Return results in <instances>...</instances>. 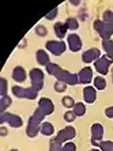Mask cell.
<instances>
[{"label":"cell","instance_id":"27","mask_svg":"<svg viewBox=\"0 0 113 151\" xmlns=\"http://www.w3.org/2000/svg\"><path fill=\"white\" fill-rule=\"evenodd\" d=\"M61 104H63L65 108H74L75 106V101L72 99V97H63Z\"/></svg>","mask_w":113,"mask_h":151},{"label":"cell","instance_id":"37","mask_svg":"<svg viewBox=\"0 0 113 151\" xmlns=\"http://www.w3.org/2000/svg\"><path fill=\"white\" fill-rule=\"evenodd\" d=\"M90 151H98V150H97V148H93V150H90Z\"/></svg>","mask_w":113,"mask_h":151},{"label":"cell","instance_id":"21","mask_svg":"<svg viewBox=\"0 0 113 151\" xmlns=\"http://www.w3.org/2000/svg\"><path fill=\"white\" fill-rule=\"evenodd\" d=\"M11 104H12V101H11L10 97H7V95H6V97H1V98H0V112L1 113L6 112V109H7Z\"/></svg>","mask_w":113,"mask_h":151},{"label":"cell","instance_id":"13","mask_svg":"<svg viewBox=\"0 0 113 151\" xmlns=\"http://www.w3.org/2000/svg\"><path fill=\"white\" fill-rule=\"evenodd\" d=\"M75 136V128L74 127H65L64 129H61L59 134H57V139L63 143L65 140H71V139H74Z\"/></svg>","mask_w":113,"mask_h":151},{"label":"cell","instance_id":"28","mask_svg":"<svg viewBox=\"0 0 113 151\" xmlns=\"http://www.w3.org/2000/svg\"><path fill=\"white\" fill-rule=\"evenodd\" d=\"M0 86H1V87H0V95H1V97H6V95H7V81H6V79H4V78H1V79H0Z\"/></svg>","mask_w":113,"mask_h":151},{"label":"cell","instance_id":"5","mask_svg":"<svg viewBox=\"0 0 113 151\" xmlns=\"http://www.w3.org/2000/svg\"><path fill=\"white\" fill-rule=\"evenodd\" d=\"M0 121L1 123H7L12 128H19L23 124V121H22V119L19 116L12 114V113H6V112H3L0 114Z\"/></svg>","mask_w":113,"mask_h":151},{"label":"cell","instance_id":"15","mask_svg":"<svg viewBox=\"0 0 113 151\" xmlns=\"http://www.w3.org/2000/svg\"><path fill=\"white\" fill-rule=\"evenodd\" d=\"M83 98H85V101L87 102V104H93L97 98L96 88L91 87V86H86V87L83 88Z\"/></svg>","mask_w":113,"mask_h":151},{"label":"cell","instance_id":"14","mask_svg":"<svg viewBox=\"0 0 113 151\" xmlns=\"http://www.w3.org/2000/svg\"><path fill=\"white\" fill-rule=\"evenodd\" d=\"M78 79H79V83H83V84H89L91 82L93 79V71L90 67H85L82 68L81 72L78 74Z\"/></svg>","mask_w":113,"mask_h":151},{"label":"cell","instance_id":"30","mask_svg":"<svg viewBox=\"0 0 113 151\" xmlns=\"http://www.w3.org/2000/svg\"><path fill=\"white\" fill-rule=\"evenodd\" d=\"M65 88H67V83H64V82H61V81H59L56 84H55V90H56L57 93L65 91Z\"/></svg>","mask_w":113,"mask_h":151},{"label":"cell","instance_id":"31","mask_svg":"<svg viewBox=\"0 0 113 151\" xmlns=\"http://www.w3.org/2000/svg\"><path fill=\"white\" fill-rule=\"evenodd\" d=\"M75 150H76V146H75L72 142H67V143L61 147V151H75Z\"/></svg>","mask_w":113,"mask_h":151},{"label":"cell","instance_id":"18","mask_svg":"<svg viewBox=\"0 0 113 151\" xmlns=\"http://www.w3.org/2000/svg\"><path fill=\"white\" fill-rule=\"evenodd\" d=\"M37 61H38L41 65H48V64H49V56H48V53L44 49L37 50Z\"/></svg>","mask_w":113,"mask_h":151},{"label":"cell","instance_id":"10","mask_svg":"<svg viewBox=\"0 0 113 151\" xmlns=\"http://www.w3.org/2000/svg\"><path fill=\"white\" fill-rule=\"evenodd\" d=\"M67 42H68V48L72 52H79L82 49V40L78 34H70L67 37Z\"/></svg>","mask_w":113,"mask_h":151},{"label":"cell","instance_id":"26","mask_svg":"<svg viewBox=\"0 0 113 151\" xmlns=\"http://www.w3.org/2000/svg\"><path fill=\"white\" fill-rule=\"evenodd\" d=\"M61 142L59 140V139H53L52 142H50V148H49V151H61Z\"/></svg>","mask_w":113,"mask_h":151},{"label":"cell","instance_id":"29","mask_svg":"<svg viewBox=\"0 0 113 151\" xmlns=\"http://www.w3.org/2000/svg\"><path fill=\"white\" fill-rule=\"evenodd\" d=\"M75 119H76V114L74 113V110H68V112L64 113V120L68 123H72Z\"/></svg>","mask_w":113,"mask_h":151},{"label":"cell","instance_id":"32","mask_svg":"<svg viewBox=\"0 0 113 151\" xmlns=\"http://www.w3.org/2000/svg\"><path fill=\"white\" fill-rule=\"evenodd\" d=\"M35 33H37L38 35H41V37H42V35H46V29L44 27V26L38 25L37 27H35Z\"/></svg>","mask_w":113,"mask_h":151},{"label":"cell","instance_id":"23","mask_svg":"<svg viewBox=\"0 0 113 151\" xmlns=\"http://www.w3.org/2000/svg\"><path fill=\"white\" fill-rule=\"evenodd\" d=\"M74 113L76 116H83L86 113V106L85 104H82V102H78V104H75L74 106Z\"/></svg>","mask_w":113,"mask_h":151},{"label":"cell","instance_id":"36","mask_svg":"<svg viewBox=\"0 0 113 151\" xmlns=\"http://www.w3.org/2000/svg\"><path fill=\"white\" fill-rule=\"evenodd\" d=\"M70 1H71V3H72V4H75V6H76V4H79V3H81V0H70Z\"/></svg>","mask_w":113,"mask_h":151},{"label":"cell","instance_id":"39","mask_svg":"<svg viewBox=\"0 0 113 151\" xmlns=\"http://www.w3.org/2000/svg\"><path fill=\"white\" fill-rule=\"evenodd\" d=\"M112 75H113V72H112Z\"/></svg>","mask_w":113,"mask_h":151},{"label":"cell","instance_id":"8","mask_svg":"<svg viewBox=\"0 0 113 151\" xmlns=\"http://www.w3.org/2000/svg\"><path fill=\"white\" fill-rule=\"evenodd\" d=\"M110 61L112 60L109 59L108 56H101L98 60L94 61V65H96V70L98 71L101 75H106L108 74V71H109V67H110Z\"/></svg>","mask_w":113,"mask_h":151},{"label":"cell","instance_id":"25","mask_svg":"<svg viewBox=\"0 0 113 151\" xmlns=\"http://www.w3.org/2000/svg\"><path fill=\"white\" fill-rule=\"evenodd\" d=\"M65 25H67V27L70 29V30H76V29L79 27V23L75 18H68L67 21H65Z\"/></svg>","mask_w":113,"mask_h":151},{"label":"cell","instance_id":"1","mask_svg":"<svg viewBox=\"0 0 113 151\" xmlns=\"http://www.w3.org/2000/svg\"><path fill=\"white\" fill-rule=\"evenodd\" d=\"M46 71H48V74L56 76L59 81L64 82V83H67V84H71V86L79 83L78 75H74V74H71V72H68V71L63 70V68H60L57 64L49 63L46 65Z\"/></svg>","mask_w":113,"mask_h":151},{"label":"cell","instance_id":"33","mask_svg":"<svg viewBox=\"0 0 113 151\" xmlns=\"http://www.w3.org/2000/svg\"><path fill=\"white\" fill-rule=\"evenodd\" d=\"M57 12H59V10H57V8H55V10L50 11L49 14H46V15H45V18H46V19H53V18H56V17H57Z\"/></svg>","mask_w":113,"mask_h":151},{"label":"cell","instance_id":"9","mask_svg":"<svg viewBox=\"0 0 113 151\" xmlns=\"http://www.w3.org/2000/svg\"><path fill=\"white\" fill-rule=\"evenodd\" d=\"M102 136H104V127L101 124L96 123L91 125V143L94 146H98L102 140Z\"/></svg>","mask_w":113,"mask_h":151},{"label":"cell","instance_id":"6","mask_svg":"<svg viewBox=\"0 0 113 151\" xmlns=\"http://www.w3.org/2000/svg\"><path fill=\"white\" fill-rule=\"evenodd\" d=\"M12 94L18 98H27V99H34L37 97V91L33 90L32 87L30 88H25L21 87V86H14L12 87Z\"/></svg>","mask_w":113,"mask_h":151},{"label":"cell","instance_id":"24","mask_svg":"<svg viewBox=\"0 0 113 151\" xmlns=\"http://www.w3.org/2000/svg\"><path fill=\"white\" fill-rule=\"evenodd\" d=\"M98 147L101 148V151H113V142H110V140L101 142L98 144Z\"/></svg>","mask_w":113,"mask_h":151},{"label":"cell","instance_id":"38","mask_svg":"<svg viewBox=\"0 0 113 151\" xmlns=\"http://www.w3.org/2000/svg\"><path fill=\"white\" fill-rule=\"evenodd\" d=\"M11 151H18V150H11Z\"/></svg>","mask_w":113,"mask_h":151},{"label":"cell","instance_id":"22","mask_svg":"<svg viewBox=\"0 0 113 151\" xmlns=\"http://www.w3.org/2000/svg\"><path fill=\"white\" fill-rule=\"evenodd\" d=\"M94 86L97 90H104L106 87V81L104 76H97L94 78Z\"/></svg>","mask_w":113,"mask_h":151},{"label":"cell","instance_id":"16","mask_svg":"<svg viewBox=\"0 0 113 151\" xmlns=\"http://www.w3.org/2000/svg\"><path fill=\"white\" fill-rule=\"evenodd\" d=\"M12 79H14L15 82H25L26 79V71L23 67H21V65H18V67H15L14 70H12Z\"/></svg>","mask_w":113,"mask_h":151},{"label":"cell","instance_id":"11","mask_svg":"<svg viewBox=\"0 0 113 151\" xmlns=\"http://www.w3.org/2000/svg\"><path fill=\"white\" fill-rule=\"evenodd\" d=\"M37 109H40L45 116H48V114L53 113L55 106H53V102L50 101L49 98H41L38 102V108H37Z\"/></svg>","mask_w":113,"mask_h":151},{"label":"cell","instance_id":"20","mask_svg":"<svg viewBox=\"0 0 113 151\" xmlns=\"http://www.w3.org/2000/svg\"><path fill=\"white\" fill-rule=\"evenodd\" d=\"M102 46L106 52V56L109 57L110 60H113V41L112 40H104Z\"/></svg>","mask_w":113,"mask_h":151},{"label":"cell","instance_id":"12","mask_svg":"<svg viewBox=\"0 0 113 151\" xmlns=\"http://www.w3.org/2000/svg\"><path fill=\"white\" fill-rule=\"evenodd\" d=\"M99 57H101V52H99V49H97V48H91V49L86 50V52L82 55V60H83L85 63L96 61V60H98Z\"/></svg>","mask_w":113,"mask_h":151},{"label":"cell","instance_id":"2","mask_svg":"<svg viewBox=\"0 0 113 151\" xmlns=\"http://www.w3.org/2000/svg\"><path fill=\"white\" fill-rule=\"evenodd\" d=\"M45 117L42 112L40 109H35L34 114L30 117L27 124V129H26V134H27L29 137H34L35 135L38 134L40 128H41V124H42V119Z\"/></svg>","mask_w":113,"mask_h":151},{"label":"cell","instance_id":"3","mask_svg":"<svg viewBox=\"0 0 113 151\" xmlns=\"http://www.w3.org/2000/svg\"><path fill=\"white\" fill-rule=\"evenodd\" d=\"M94 29L104 40H109V37L113 34V23L105 21H96L94 22Z\"/></svg>","mask_w":113,"mask_h":151},{"label":"cell","instance_id":"34","mask_svg":"<svg viewBox=\"0 0 113 151\" xmlns=\"http://www.w3.org/2000/svg\"><path fill=\"white\" fill-rule=\"evenodd\" d=\"M105 114L108 117H110V119H112V117H113V106H110V108H106V109H105Z\"/></svg>","mask_w":113,"mask_h":151},{"label":"cell","instance_id":"17","mask_svg":"<svg viewBox=\"0 0 113 151\" xmlns=\"http://www.w3.org/2000/svg\"><path fill=\"white\" fill-rule=\"evenodd\" d=\"M67 30H68V27H67V25H65V22H64V23L57 22L56 25H55V33H56V35L59 37V38H64Z\"/></svg>","mask_w":113,"mask_h":151},{"label":"cell","instance_id":"19","mask_svg":"<svg viewBox=\"0 0 113 151\" xmlns=\"http://www.w3.org/2000/svg\"><path fill=\"white\" fill-rule=\"evenodd\" d=\"M40 132H41L42 135H45V136H50V135H53V132H55V128H53V125L50 123H48V121H44V123L41 124Z\"/></svg>","mask_w":113,"mask_h":151},{"label":"cell","instance_id":"4","mask_svg":"<svg viewBox=\"0 0 113 151\" xmlns=\"http://www.w3.org/2000/svg\"><path fill=\"white\" fill-rule=\"evenodd\" d=\"M30 79H32V88L38 93L44 86V72L40 68H33L30 71Z\"/></svg>","mask_w":113,"mask_h":151},{"label":"cell","instance_id":"7","mask_svg":"<svg viewBox=\"0 0 113 151\" xmlns=\"http://www.w3.org/2000/svg\"><path fill=\"white\" fill-rule=\"evenodd\" d=\"M65 48H67V45L63 41H48L46 42V49L49 50L50 53H53V55H56V56H60L61 53H64Z\"/></svg>","mask_w":113,"mask_h":151},{"label":"cell","instance_id":"35","mask_svg":"<svg viewBox=\"0 0 113 151\" xmlns=\"http://www.w3.org/2000/svg\"><path fill=\"white\" fill-rule=\"evenodd\" d=\"M0 129H1V135H7V129H6V128H4V127H1V128H0Z\"/></svg>","mask_w":113,"mask_h":151}]
</instances>
